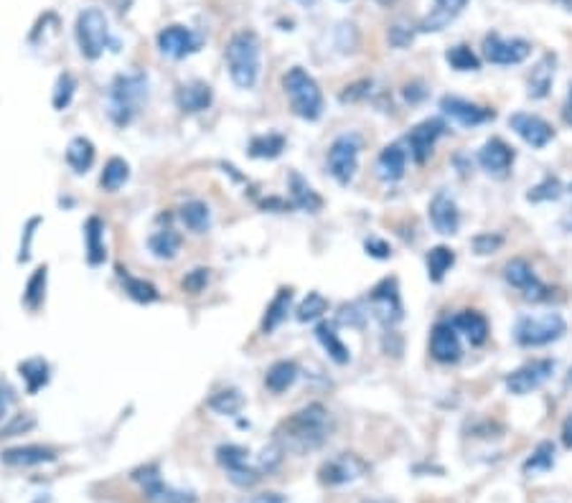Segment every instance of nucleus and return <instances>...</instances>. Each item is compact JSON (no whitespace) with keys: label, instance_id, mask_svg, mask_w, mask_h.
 Returning <instances> with one entry per match:
<instances>
[{"label":"nucleus","instance_id":"nucleus-18","mask_svg":"<svg viewBox=\"0 0 572 503\" xmlns=\"http://www.w3.org/2000/svg\"><path fill=\"white\" fill-rule=\"evenodd\" d=\"M478 165L489 173L491 179H507L511 173V165L516 161V153L509 142L501 141V138H489V141L481 145L478 156H476Z\"/></svg>","mask_w":572,"mask_h":503},{"label":"nucleus","instance_id":"nucleus-24","mask_svg":"<svg viewBox=\"0 0 572 503\" xmlns=\"http://www.w3.org/2000/svg\"><path fill=\"white\" fill-rule=\"evenodd\" d=\"M466 5H469V0H435V8L417 23V31L420 34H438V31H443L450 20H455L463 13Z\"/></svg>","mask_w":572,"mask_h":503},{"label":"nucleus","instance_id":"nucleus-43","mask_svg":"<svg viewBox=\"0 0 572 503\" xmlns=\"http://www.w3.org/2000/svg\"><path fill=\"white\" fill-rule=\"evenodd\" d=\"M46 280H49V267L42 264L28 282H26V293H23V302L28 310H39L42 308L43 298H46Z\"/></svg>","mask_w":572,"mask_h":503},{"label":"nucleus","instance_id":"nucleus-39","mask_svg":"<svg viewBox=\"0 0 572 503\" xmlns=\"http://www.w3.org/2000/svg\"><path fill=\"white\" fill-rule=\"evenodd\" d=\"M19 371H21L23 382H26V389L28 394H36L42 386L49 384V363L43 362L42 356H34V359H26V362L19 363Z\"/></svg>","mask_w":572,"mask_h":503},{"label":"nucleus","instance_id":"nucleus-47","mask_svg":"<svg viewBox=\"0 0 572 503\" xmlns=\"http://www.w3.org/2000/svg\"><path fill=\"white\" fill-rule=\"evenodd\" d=\"M74 92H77V80H74V74H69V72L59 74V80L54 84V95H51L54 110H57V112H64V110L72 104V100H74Z\"/></svg>","mask_w":572,"mask_h":503},{"label":"nucleus","instance_id":"nucleus-32","mask_svg":"<svg viewBox=\"0 0 572 503\" xmlns=\"http://www.w3.org/2000/svg\"><path fill=\"white\" fill-rule=\"evenodd\" d=\"M290 308H293V287H280L278 295L267 305L265 316H263V325H260L263 333H272L275 328H280L290 313Z\"/></svg>","mask_w":572,"mask_h":503},{"label":"nucleus","instance_id":"nucleus-1","mask_svg":"<svg viewBox=\"0 0 572 503\" xmlns=\"http://www.w3.org/2000/svg\"><path fill=\"white\" fill-rule=\"evenodd\" d=\"M331 427H333L331 412L324 404L313 402L280 423V427L275 430V443L280 445L286 453L287 450H293V453L318 450L328 440Z\"/></svg>","mask_w":572,"mask_h":503},{"label":"nucleus","instance_id":"nucleus-7","mask_svg":"<svg viewBox=\"0 0 572 503\" xmlns=\"http://www.w3.org/2000/svg\"><path fill=\"white\" fill-rule=\"evenodd\" d=\"M359 153H362V135L344 133L328 148V173L339 186H348L359 171Z\"/></svg>","mask_w":572,"mask_h":503},{"label":"nucleus","instance_id":"nucleus-4","mask_svg":"<svg viewBox=\"0 0 572 503\" xmlns=\"http://www.w3.org/2000/svg\"><path fill=\"white\" fill-rule=\"evenodd\" d=\"M74 39L80 46V54L84 59L97 61L104 51H120V41L112 36L110 20L104 16L103 8H84L74 23Z\"/></svg>","mask_w":572,"mask_h":503},{"label":"nucleus","instance_id":"nucleus-28","mask_svg":"<svg viewBox=\"0 0 572 503\" xmlns=\"http://www.w3.org/2000/svg\"><path fill=\"white\" fill-rule=\"evenodd\" d=\"M211 100H214L211 87L204 84V81H188V84H181L176 89V104L184 112H204L206 107L211 104Z\"/></svg>","mask_w":572,"mask_h":503},{"label":"nucleus","instance_id":"nucleus-29","mask_svg":"<svg viewBox=\"0 0 572 503\" xmlns=\"http://www.w3.org/2000/svg\"><path fill=\"white\" fill-rule=\"evenodd\" d=\"M290 206L293 209H301V211H310V214H316V211H321L324 209V199L318 196V191H313V186L301 176V173H290Z\"/></svg>","mask_w":572,"mask_h":503},{"label":"nucleus","instance_id":"nucleus-48","mask_svg":"<svg viewBox=\"0 0 572 503\" xmlns=\"http://www.w3.org/2000/svg\"><path fill=\"white\" fill-rule=\"evenodd\" d=\"M369 308H364L362 302H347L339 308V323H344L348 328H362L367 323Z\"/></svg>","mask_w":572,"mask_h":503},{"label":"nucleus","instance_id":"nucleus-2","mask_svg":"<svg viewBox=\"0 0 572 503\" xmlns=\"http://www.w3.org/2000/svg\"><path fill=\"white\" fill-rule=\"evenodd\" d=\"M225 61L234 87L252 89L257 84V80H260V69H263V43H260V36L255 31H249V28H242V31L232 34V39L226 41Z\"/></svg>","mask_w":572,"mask_h":503},{"label":"nucleus","instance_id":"nucleus-17","mask_svg":"<svg viewBox=\"0 0 572 503\" xmlns=\"http://www.w3.org/2000/svg\"><path fill=\"white\" fill-rule=\"evenodd\" d=\"M156 41H158L161 54L176 61L186 59V57H191V54H196V51L202 49V36L194 34V31L186 28V26H179V23L161 28V34H158V39Z\"/></svg>","mask_w":572,"mask_h":503},{"label":"nucleus","instance_id":"nucleus-23","mask_svg":"<svg viewBox=\"0 0 572 503\" xmlns=\"http://www.w3.org/2000/svg\"><path fill=\"white\" fill-rule=\"evenodd\" d=\"M453 328L470 343V346H484L489 341L491 336V325L489 318L478 310H461L453 316Z\"/></svg>","mask_w":572,"mask_h":503},{"label":"nucleus","instance_id":"nucleus-9","mask_svg":"<svg viewBox=\"0 0 572 503\" xmlns=\"http://www.w3.org/2000/svg\"><path fill=\"white\" fill-rule=\"evenodd\" d=\"M554 371H557L554 359H531V362L522 363L519 369H514L504 384H507V392L514 397H527L550 382Z\"/></svg>","mask_w":572,"mask_h":503},{"label":"nucleus","instance_id":"nucleus-57","mask_svg":"<svg viewBox=\"0 0 572 503\" xmlns=\"http://www.w3.org/2000/svg\"><path fill=\"white\" fill-rule=\"evenodd\" d=\"M562 120H565V125H570L572 127V84H570V89H568L565 104H562Z\"/></svg>","mask_w":572,"mask_h":503},{"label":"nucleus","instance_id":"nucleus-58","mask_svg":"<svg viewBox=\"0 0 572 503\" xmlns=\"http://www.w3.org/2000/svg\"><path fill=\"white\" fill-rule=\"evenodd\" d=\"M560 226H562V229H565L568 234H572V206L568 209V211H565V217L560 219Z\"/></svg>","mask_w":572,"mask_h":503},{"label":"nucleus","instance_id":"nucleus-5","mask_svg":"<svg viewBox=\"0 0 572 503\" xmlns=\"http://www.w3.org/2000/svg\"><path fill=\"white\" fill-rule=\"evenodd\" d=\"M283 89H286L293 112H295L301 120H308V122L321 120L324 107H326V102H324V92H321L318 81L313 80L303 66H293V69H287V74L283 77Z\"/></svg>","mask_w":572,"mask_h":503},{"label":"nucleus","instance_id":"nucleus-6","mask_svg":"<svg viewBox=\"0 0 572 503\" xmlns=\"http://www.w3.org/2000/svg\"><path fill=\"white\" fill-rule=\"evenodd\" d=\"M568 333V321L560 313L519 316L514 323V341L522 348H539L560 341Z\"/></svg>","mask_w":572,"mask_h":503},{"label":"nucleus","instance_id":"nucleus-51","mask_svg":"<svg viewBox=\"0 0 572 503\" xmlns=\"http://www.w3.org/2000/svg\"><path fill=\"white\" fill-rule=\"evenodd\" d=\"M364 249H367L369 257H374V260H389L392 257V247L385 240H379V237H369L367 242H364Z\"/></svg>","mask_w":572,"mask_h":503},{"label":"nucleus","instance_id":"nucleus-53","mask_svg":"<svg viewBox=\"0 0 572 503\" xmlns=\"http://www.w3.org/2000/svg\"><path fill=\"white\" fill-rule=\"evenodd\" d=\"M389 39L394 46H408L409 41H412V31H405L402 26H392V34H389Z\"/></svg>","mask_w":572,"mask_h":503},{"label":"nucleus","instance_id":"nucleus-64","mask_svg":"<svg viewBox=\"0 0 572 503\" xmlns=\"http://www.w3.org/2000/svg\"><path fill=\"white\" fill-rule=\"evenodd\" d=\"M341 3H347V0H341Z\"/></svg>","mask_w":572,"mask_h":503},{"label":"nucleus","instance_id":"nucleus-46","mask_svg":"<svg viewBox=\"0 0 572 503\" xmlns=\"http://www.w3.org/2000/svg\"><path fill=\"white\" fill-rule=\"evenodd\" d=\"M328 310V301L318 293V290H313V293H308L303 302L298 305V310H295V318L301 323H313L318 321L324 313Z\"/></svg>","mask_w":572,"mask_h":503},{"label":"nucleus","instance_id":"nucleus-19","mask_svg":"<svg viewBox=\"0 0 572 503\" xmlns=\"http://www.w3.org/2000/svg\"><path fill=\"white\" fill-rule=\"evenodd\" d=\"M509 127L534 150H542L554 141V127L545 118L531 112H514L509 118Z\"/></svg>","mask_w":572,"mask_h":503},{"label":"nucleus","instance_id":"nucleus-31","mask_svg":"<svg viewBox=\"0 0 572 503\" xmlns=\"http://www.w3.org/2000/svg\"><path fill=\"white\" fill-rule=\"evenodd\" d=\"M298 377H301L298 363L283 359V362H275L270 369H267L265 386L272 392V394H283V392H287L293 384L298 382Z\"/></svg>","mask_w":572,"mask_h":503},{"label":"nucleus","instance_id":"nucleus-38","mask_svg":"<svg viewBox=\"0 0 572 503\" xmlns=\"http://www.w3.org/2000/svg\"><path fill=\"white\" fill-rule=\"evenodd\" d=\"M148 249L156 260H173L181 249V237L173 229H158L156 234H150Z\"/></svg>","mask_w":572,"mask_h":503},{"label":"nucleus","instance_id":"nucleus-34","mask_svg":"<svg viewBox=\"0 0 572 503\" xmlns=\"http://www.w3.org/2000/svg\"><path fill=\"white\" fill-rule=\"evenodd\" d=\"M66 165L74 173H87L95 165V145L89 138H74L66 145Z\"/></svg>","mask_w":572,"mask_h":503},{"label":"nucleus","instance_id":"nucleus-13","mask_svg":"<svg viewBox=\"0 0 572 503\" xmlns=\"http://www.w3.org/2000/svg\"><path fill=\"white\" fill-rule=\"evenodd\" d=\"M446 130H448V125H446L443 118H428V120L417 122L408 133V138H405L412 161L417 163V165H425L430 161L438 141L446 135Z\"/></svg>","mask_w":572,"mask_h":503},{"label":"nucleus","instance_id":"nucleus-20","mask_svg":"<svg viewBox=\"0 0 572 503\" xmlns=\"http://www.w3.org/2000/svg\"><path fill=\"white\" fill-rule=\"evenodd\" d=\"M430 356L438 363H455L461 362L463 348H461V333L453 328L450 321H440L432 325L430 333Z\"/></svg>","mask_w":572,"mask_h":503},{"label":"nucleus","instance_id":"nucleus-52","mask_svg":"<svg viewBox=\"0 0 572 503\" xmlns=\"http://www.w3.org/2000/svg\"><path fill=\"white\" fill-rule=\"evenodd\" d=\"M240 503H287V499L283 493H275V491H267V493H257V496H249L245 501Z\"/></svg>","mask_w":572,"mask_h":503},{"label":"nucleus","instance_id":"nucleus-55","mask_svg":"<svg viewBox=\"0 0 572 503\" xmlns=\"http://www.w3.org/2000/svg\"><path fill=\"white\" fill-rule=\"evenodd\" d=\"M11 402H13V397H11V389H8V386H0V420H5V417H8Z\"/></svg>","mask_w":572,"mask_h":503},{"label":"nucleus","instance_id":"nucleus-41","mask_svg":"<svg viewBox=\"0 0 572 503\" xmlns=\"http://www.w3.org/2000/svg\"><path fill=\"white\" fill-rule=\"evenodd\" d=\"M565 196V183L560 181L557 176L547 173L537 186H531L527 194V202L531 203H545V202H560Z\"/></svg>","mask_w":572,"mask_h":503},{"label":"nucleus","instance_id":"nucleus-56","mask_svg":"<svg viewBox=\"0 0 572 503\" xmlns=\"http://www.w3.org/2000/svg\"><path fill=\"white\" fill-rule=\"evenodd\" d=\"M562 445L572 450V415H568V420L562 423Z\"/></svg>","mask_w":572,"mask_h":503},{"label":"nucleus","instance_id":"nucleus-3","mask_svg":"<svg viewBox=\"0 0 572 503\" xmlns=\"http://www.w3.org/2000/svg\"><path fill=\"white\" fill-rule=\"evenodd\" d=\"M150 80L145 72H125L118 74L107 89V115L118 127H127L135 120L148 102Z\"/></svg>","mask_w":572,"mask_h":503},{"label":"nucleus","instance_id":"nucleus-33","mask_svg":"<svg viewBox=\"0 0 572 503\" xmlns=\"http://www.w3.org/2000/svg\"><path fill=\"white\" fill-rule=\"evenodd\" d=\"M557 463V450L552 440H542L531 450V455L522 465V473L531 478V476H542V473H550L552 468Z\"/></svg>","mask_w":572,"mask_h":503},{"label":"nucleus","instance_id":"nucleus-15","mask_svg":"<svg viewBox=\"0 0 572 503\" xmlns=\"http://www.w3.org/2000/svg\"><path fill=\"white\" fill-rule=\"evenodd\" d=\"M440 112H443V118H448L455 125H461V127H469V130L496 120V110L493 107H484V104H476V102L455 97V95L440 97Z\"/></svg>","mask_w":572,"mask_h":503},{"label":"nucleus","instance_id":"nucleus-49","mask_svg":"<svg viewBox=\"0 0 572 503\" xmlns=\"http://www.w3.org/2000/svg\"><path fill=\"white\" fill-rule=\"evenodd\" d=\"M470 244H473V252L478 257H486V255H493V252H499L504 247V237L496 234V232H484V234H476Z\"/></svg>","mask_w":572,"mask_h":503},{"label":"nucleus","instance_id":"nucleus-12","mask_svg":"<svg viewBox=\"0 0 572 503\" xmlns=\"http://www.w3.org/2000/svg\"><path fill=\"white\" fill-rule=\"evenodd\" d=\"M369 473V463L356 453H341L339 458H331L318 468V481L324 485H347L364 478Z\"/></svg>","mask_w":572,"mask_h":503},{"label":"nucleus","instance_id":"nucleus-14","mask_svg":"<svg viewBox=\"0 0 572 503\" xmlns=\"http://www.w3.org/2000/svg\"><path fill=\"white\" fill-rule=\"evenodd\" d=\"M247 455L249 453L240 445H219L217 447V463L225 468L229 481L240 485V488H252L255 484H260V478H263V473L257 468L247 463Z\"/></svg>","mask_w":572,"mask_h":503},{"label":"nucleus","instance_id":"nucleus-62","mask_svg":"<svg viewBox=\"0 0 572 503\" xmlns=\"http://www.w3.org/2000/svg\"><path fill=\"white\" fill-rule=\"evenodd\" d=\"M572 384V369H570V377H568V386H570Z\"/></svg>","mask_w":572,"mask_h":503},{"label":"nucleus","instance_id":"nucleus-61","mask_svg":"<svg viewBox=\"0 0 572 503\" xmlns=\"http://www.w3.org/2000/svg\"><path fill=\"white\" fill-rule=\"evenodd\" d=\"M557 3H562V5H565L568 11H572V0H557Z\"/></svg>","mask_w":572,"mask_h":503},{"label":"nucleus","instance_id":"nucleus-8","mask_svg":"<svg viewBox=\"0 0 572 503\" xmlns=\"http://www.w3.org/2000/svg\"><path fill=\"white\" fill-rule=\"evenodd\" d=\"M369 313L382 323L385 328H394L405 318V305H402V293L397 278H385L371 287L367 298Z\"/></svg>","mask_w":572,"mask_h":503},{"label":"nucleus","instance_id":"nucleus-27","mask_svg":"<svg viewBox=\"0 0 572 503\" xmlns=\"http://www.w3.org/2000/svg\"><path fill=\"white\" fill-rule=\"evenodd\" d=\"M316 339L324 346V351H326L328 359L333 363L347 366V363L351 362V348L341 341V333L336 331V323H318V325H316Z\"/></svg>","mask_w":572,"mask_h":503},{"label":"nucleus","instance_id":"nucleus-30","mask_svg":"<svg viewBox=\"0 0 572 503\" xmlns=\"http://www.w3.org/2000/svg\"><path fill=\"white\" fill-rule=\"evenodd\" d=\"M84 252H87V262L92 267H100L107 260V249H104V224L97 217H89L84 222Z\"/></svg>","mask_w":572,"mask_h":503},{"label":"nucleus","instance_id":"nucleus-44","mask_svg":"<svg viewBox=\"0 0 572 503\" xmlns=\"http://www.w3.org/2000/svg\"><path fill=\"white\" fill-rule=\"evenodd\" d=\"M206 407L211 409V412H217V415H226V417H234L242 407H245V397L237 392V389H222V392H217Z\"/></svg>","mask_w":572,"mask_h":503},{"label":"nucleus","instance_id":"nucleus-11","mask_svg":"<svg viewBox=\"0 0 572 503\" xmlns=\"http://www.w3.org/2000/svg\"><path fill=\"white\" fill-rule=\"evenodd\" d=\"M504 280L509 282L514 290L522 293V298L530 302H545L552 298V290L545 282L537 278L534 267L524 257H514L504 267Z\"/></svg>","mask_w":572,"mask_h":503},{"label":"nucleus","instance_id":"nucleus-50","mask_svg":"<svg viewBox=\"0 0 572 503\" xmlns=\"http://www.w3.org/2000/svg\"><path fill=\"white\" fill-rule=\"evenodd\" d=\"M206 282H209V270L204 267H199V270H191L188 275L184 278V290L186 293H191V295H199L202 290L206 287Z\"/></svg>","mask_w":572,"mask_h":503},{"label":"nucleus","instance_id":"nucleus-36","mask_svg":"<svg viewBox=\"0 0 572 503\" xmlns=\"http://www.w3.org/2000/svg\"><path fill=\"white\" fill-rule=\"evenodd\" d=\"M283 150H286V135H280V133H263V135H255L249 141V156L260 158V161L280 158Z\"/></svg>","mask_w":572,"mask_h":503},{"label":"nucleus","instance_id":"nucleus-60","mask_svg":"<svg viewBox=\"0 0 572 503\" xmlns=\"http://www.w3.org/2000/svg\"><path fill=\"white\" fill-rule=\"evenodd\" d=\"M301 5H306V8H310V5H316V0H298Z\"/></svg>","mask_w":572,"mask_h":503},{"label":"nucleus","instance_id":"nucleus-40","mask_svg":"<svg viewBox=\"0 0 572 503\" xmlns=\"http://www.w3.org/2000/svg\"><path fill=\"white\" fill-rule=\"evenodd\" d=\"M120 280H123L125 293L133 298L135 302H156L161 301V293H158V287L153 285V282L141 280V278H133V275H127V270H120Z\"/></svg>","mask_w":572,"mask_h":503},{"label":"nucleus","instance_id":"nucleus-16","mask_svg":"<svg viewBox=\"0 0 572 503\" xmlns=\"http://www.w3.org/2000/svg\"><path fill=\"white\" fill-rule=\"evenodd\" d=\"M531 43L524 39H504L501 34L491 31L484 36V57L496 66H516L530 59Z\"/></svg>","mask_w":572,"mask_h":503},{"label":"nucleus","instance_id":"nucleus-10","mask_svg":"<svg viewBox=\"0 0 572 503\" xmlns=\"http://www.w3.org/2000/svg\"><path fill=\"white\" fill-rule=\"evenodd\" d=\"M133 478L143 485L145 499L150 503H196V493L194 491H184V488L165 484L164 478H161L158 465H145V468L133 473Z\"/></svg>","mask_w":572,"mask_h":503},{"label":"nucleus","instance_id":"nucleus-42","mask_svg":"<svg viewBox=\"0 0 572 503\" xmlns=\"http://www.w3.org/2000/svg\"><path fill=\"white\" fill-rule=\"evenodd\" d=\"M127 179H130V165L123 158H110V161L104 163L100 186H103L104 191L115 194V191H120L125 183H127Z\"/></svg>","mask_w":572,"mask_h":503},{"label":"nucleus","instance_id":"nucleus-22","mask_svg":"<svg viewBox=\"0 0 572 503\" xmlns=\"http://www.w3.org/2000/svg\"><path fill=\"white\" fill-rule=\"evenodd\" d=\"M408 173V150L402 142L387 145L377 158V176L385 183H397Z\"/></svg>","mask_w":572,"mask_h":503},{"label":"nucleus","instance_id":"nucleus-25","mask_svg":"<svg viewBox=\"0 0 572 503\" xmlns=\"http://www.w3.org/2000/svg\"><path fill=\"white\" fill-rule=\"evenodd\" d=\"M0 461L11 468H31V465L54 463L57 461V450L43 447V445H21V447H8L3 450Z\"/></svg>","mask_w":572,"mask_h":503},{"label":"nucleus","instance_id":"nucleus-54","mask_svg":"<svg viewBox=\"0 0 572 503\" xmlns=\"http://www.w3.org/2000/svg\"><path fill=\"white\" fill-rule=\"evenodd\" d=\"M39 224H42V219H31L28 226H26V244L21 247V257H19V260H28V255H31L28 247H31V240H34V229H36Z\"/></svg>","mask_w":572,"mask_h":503},{"label":"nucleus","instance_id":"nucleus-35","mask_svg":"<svg viewBox=\"0 0 572 503\" xmlns=\"http://www.w3.org/2000/svg\"><path fill=\"white\" fill-rule=\"evenodd\" d=\"M179 217H181V224H184L188 232H194V234H206L209 232V226H211V211H209V206L204 202H199V199H194V202H186L181 206V211H179Z\"/></svg>","mask_w":572,"mask_h":503},{"label":"nucleus","instance_id":"nucleus-26","mask_svg":"<svg viewBox=\"0 0 572 503\" xmlns=\"http://www.w3.org/2000/svg\"><path fill=\"white\" fill-rule=\"evenodd\" d=\"M554 66H557L554 54H545L542 59L534 64L530 80H527V95L531 100H545L550 95L552 84H554Z\"/></svg>","mask_w":572,"mask_h":503},{"label":"nucleus","instance_id":"nucleus-21","mask_svg":"<svg viewBox=\"0 0 572 503\" xmlns=\"http://www.w3.org/2000/svg\"><path fill=\"white\" fill-rule=\"evenodd\" d=\"M428 214L430 224H432V229L438 234H443V237L458 234V229H461V209H458V203H455V199L450 194L438 191L432 196V202H430Z\"/></svg>","mask_w":572,"mask_h":503},{"label":"nucleus","instance_id":"nucleus-37","mask_svg":"<svg viewBox=\"0 0 572 503\" xmlns=\"http://www.w3.org/2000/svg\"><path fill=\"white\" fill-rule=\"evenodd\" d=\"M425 264H428L430 282L438 285V282L446 280V275L453 270V264H455V252H453L450 247H446V244H438V247H432L428 252Z\"/></svg>","mask_w":572,"mask_h":503},{"label":"nucleus","instance_id":"nucleus-59","mask_svg":"<svg viewBox=\"0 0 572 503\" xmlns=\"http://www.w3.org/2000/svg\"><path fill=\"white\" fill-rule=\"evenodd\" d=\"M409 89H417V84H412V87H409V84H408V92H409ZM408 92H405V95H408ZM425 95H428V92H412V97H408V100L420 102V100H423V97H425Z\"/></svg>","mask_w":572,"mask_h":503},{"label":"nucleus","instance_id":"nucleus-45","mask_svg":"<svg viewBox=\"0 0 572 503\" xmlns=\"http://www.w3.org/2000/svg\"><path fill=\"white\" fill-rule=\"evenodd\" d=\"M446 61L450 64V69L455 72H478L481 69V59L470 51V46L466 43H455L446 51Z\"/></svg>","mask_w":572,"mask_h":503},{"label":"nucleus","instance_id":"nucleus-63","mask_svg":"<svg viewBox=\"0 0 572 503\" xmlns=\"http://www.w3.org/2000/svg\"><path fill=\"white\" fill-rule=\"evenodd\" d=\"M364 503H389V501H364Z\"/></svg>","mask_w":572,"mask_h":503}]
</instances>
